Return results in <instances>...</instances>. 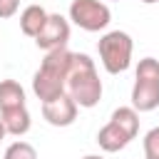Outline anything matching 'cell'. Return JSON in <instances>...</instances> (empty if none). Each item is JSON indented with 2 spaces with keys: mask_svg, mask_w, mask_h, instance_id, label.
Listing matches in <instances>:
<instances>
[{
  "mask_svg": "<svg viewBox=\"0 0 159 159\" xmlns=\"http://www.w3.org/2000/svg\"><path fill=\"white\" fill-rule=\"evenodd\" d=\"M72 60H75V52H70L67 47L45 52L40 70L32 75V92L42 104L67 92V75L72 70Z\"/></svg>",
  "mask_w": 159,
  "mask_h": 159,
  "instance_id": "obj_1",
  "label": "cell"
},
{
  "mask_svg": "<svg viewBox=\"0 0 159 159\" xmlns=\"http://www.w3.org/2000/svg\"><path fill=\"white\" fill-rule=\"evenodd\" d=\"M102 92H104V87H102L99 75H97L94 60L84 52H75L72 70L67 75V94L77 102V107L92 109L99 104Z\"/></svg>",
  "mask_w": 159,
  "mask_h": 159,
  "instance_id": "obj_2",
  "label": "cell"
},
{
  "mask_svg": "<svg viewBox=\"0 0 159 159\" xmlns=\"http://www.w3.org/2000/svg\"><path fill=\"white\" fill-rule=\"evenodd\" d=\"M137 134H139V112L132 104L129 107H117L112 112L109 122L97 132V144L104 152H119Z\"/></svg>",
  "mask_w": 159,
  "mask_h": 159,
  "instance_id": "obj_3",
  "label": "cell"
},
{
  "mask_svg": "<svg viewBox=\"0 0 159 159\" xmlns=\"http://www.w3.org/2000/svg\"><path fill=\"white\" fill-rule=\"evenodd\" d=\"M132 107L137 112H152L159 107V60L142 57L134 72Z\"/></svg>",
  "mask_w": 159,
  "mask_h": 159,
  "instance_id": "obj_4",
  "label": "cell"
},
{
  "mask_svg": "<svg viewBox=\"0 0 159 159\" xmlns=\"http://www.w3.org/2000/svg\"><path fill=\"white\" fill-rule=\"evenodd\" d=\"M97 52L102 60V67L109 75H122L129 70L132 65V52H134V42L129 37V32L124 30H109L99 37L97 42Z\"/></svg>",
  "mask_w": 159,
  "mask_h": 159,
  "instance_id": "obj_5",
  "label": "cell"
},
{
  "mask_svg": "<svg viewBox=\"0 0 159 159\" xmlns=\"http://www.w3.org/2000/svg\"><path fill=\"white\" fill-rule=\"evenodd\" d=\"M70 20L87 30V32H99L109 25L112 20V10L107 2L102 0H72L70 5Z\"/></svg>",
  "mask_w": 159,
  "mask_h": 159,
  "instance_id": "obj_6",
  "label": "cell"
},
{
  "mask_svg": "<svg viewBox=\"0 0 159 159\" xmlns=\"http://www.w3.org/2000/svg\"><path fill=\"white\" fill-rule=\"evenodd\" d=\"M70 42V20L60 12H50L42 32L35 37V45L45 52L50 50H60V47H67Z\"/></svg>",
  "mask_w": 159,
  "mask_h": 159,
  "instance_id": "obj_7",
  "label": "cell"
},
{
  "mask_svg": "<svg viewBox=\"0 0 159 159\" xmlns=\"http://www.w3.org/2000/svg\"><path fill=\"white\" fill-rule=\"evenodd\" d=\"M77 112H80V107H77V102H75L67 92L60 94L57 99L42 104V117H45V122L52 124V127H70V124H75Z\"/></svg>",
  "mask_w": 159,
  "mask_h": 159,
  "instance_id": "obj_8",
  "label": "cell"
},
{
  "mask_svg": "<svg viewBox=\"0 0 159 159\" xmlns=\"http://www.w3.org/2000/svg\"><path fill=\"white\" fill-rule=\"evenodd\" d=\"M0 122L5 124V132L10 137H25L32 127V117L27 107H15L7 112H0Z\"/></svg>",
  "mask_w": 159,
  "mask_h": 159,
  "instance_id": "obj_9",
  "label": "cell"
},
{
  "mask_svg": "<svg viewBox=\"0 0 159 159\" xmlns=\"http://www.w3.org/2000/svg\"><path fill=\"white\" fill-rule=\"evenodd\" d=\"M47 17H50V12H47L42 5H27V7L20 12V30H22V35H27V37L35 40V37L42 32Z\"/></svg>",
  "mask_w": 159,
  "mask_h": 159,
  "instance_id": "obj_10",
  "label": "cell"
},
{
  "mask_svg": "<svg viewBox=\"0 0 159 159\" xmlns=\"http://www.w3.org/2000/svg\"><path fill=\"white\" fill-rule=\"evenodd\" d=\"M15 107H27L22 84L17 80H0V112L15 109Z\"/></svg>",
  "mask_w": 159,
  "mask_h": 159,
  "instance_id": "obj_11",
  "label": "cell"
},
{
  "mask_svg": "<svg viewBox=\"0 0 159 159\" xmlns=\"http://www.w3.org/2000/svg\"><path fill=\"white\" fill-rule=\"evenodd\" d=\"M2 159H37V149H35L30 142L17 139V142L7 144V149H5V154H2Z\"/></svg>",
  "mask_w": 159,
  "mask_h": 159,
  "instance_id": "obj_12",
  "label": "cell"
},
{
  "mask_svg": "<svg viewBox=\"0 0 159 159\" xmlns=\"http://www.w3.org/2000/svg\"><path fill=\"white\" fill-rule=\"evenodd\" d=\"M144 159H159V127H152L144 134Z\"/></svg>",
  "mask_w": 159,
  "mask_h": 159,
  "instance_id": "obj_13",
  "label": "cell"
},
{
  "mask_svg": "<svg viewBox=\"0 0 159 159\" xmlns=\"http://www.w3.org/2000/svg\"><path fill=\"white\" fill-rule=\"evenodd\" d=\"M17 10H20V0H0V20L17 15Z\"/></svg>",
  "mask_w": 159,
  "mask_h": 159,
  "instance_id": "obj_14",
  "label": "cell"
},
{
  "mask_svg": "<svg viewBox=\"0 0 159 159\" xmlns=\"http://www.w3.org/2000/svg\"><path fill=\"white\" fill-rule=\"evenodd\" d=\"M5 137H7V132H5V124H2V122H0V142H2V139H5Z\"/></svg>",
  "mask_w": 159,
  "mask_h": 159,
  "instance_id": "obj_15",
  "label": "cell"
},
{
  "mask_svg": "<svg viewBox=\"0 0 159 159\" xmlns=\"http://www.w3.org/2000/svg\"><path fill=\"white\" fill-rule=\"evenodd\" d=\"M82 159H104L102 154H87V157H82Z\"/></svg>",
  "mask_w": 159,
  "mask_h": 159,
  "instance_id": "obj_16",
  "label": "cell"
},
{
  "mask_svg": "<svg viewBox=\"0 0 159 159\" xmlns=\"http://www.w3.org/2000/svg\"><path fill=\"white\" fill-rule=\"evenodd\" d=\"M144 5H154V2H159V0H142Z\"/></svg>",
  "mask_w": 159,
  "mask_h": 159,
  "instance_id": "obj_17",
  "label": "cell"
}]
</instances>
